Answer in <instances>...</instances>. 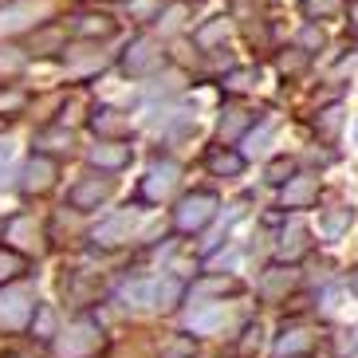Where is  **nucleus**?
Returning a JSON list of instances; mask_svg holds the SVG:
<instances>
[{
  "mask_svg": "<svg viewBox=\"0 0 358 358\" xmlns=\"http://www.w3.org/2000/svg\"><path fill=\"white\" fill-rule=\"evenodd\" d=\"M162 64H166V52H162V43L154 40V36H138V40H130L127 55H122V71L134 75V79L154 75Z\"/></svg>",
  "mask_w": 358,
  "mask_h": 358,
  "instance_id": "nucleus-1",
  "label": "nucleus"
},
{
  "mask_svg": "<svg viewBox=\"0 0 358 358\" xmlns=\"http://www.w3.org/2000/svg\"><path fill=\"white\" fill-rule=\"evenodd\" d=\"M213 217H217V193H189L173 213V224L181 232H201Z\"/></svg>",
  "mask_w": 358,
  "mask_h": 358,
  "instance_id": "nucleus-2",
  "label": "nucleus"
},
{
  "mask_svg": "<svg viewBox=\"0 0 358 358\" xmlns=\"http://www.w3.org/2000/svg\"><path fill=\"white\" fill-rule=\"evenodd\" d=\"M99 343H103L99 327L91 323V319H79V323H75L71 331L55 343V350H59V358H91L99 350Z\"/></svg>",
  "mask_w": 358,
  "mask_h": 358,
  "instance_id": "nucleus-3",
  "label": "nucleus"
},
{
  "mask_svg": "<svg viewBox=\"0 0 358 358\" xmlns=\"http://www.w3.org/2000/svg\"><path fill=\"white\" fill-rule=\"evenodd\" d=\"M32 311H36V303H32L28 287H4L0 292V327L16 331V327H24L32 319Z\"/></svg>",
  "mask_w": 358,
  "mask_h": 358,
  "instance_id": "nucleus-4",
  "label": "nucleus"
},
{
  "mask_svg": "<svg viewBox=\"0 0 358 358\" xmlns=\"http://www.w3.org/2000/svg\"><path fill=\"white\" fill-rule=\"evenodd\" d=\"M178 178H181V166L178 162H154L150 166V173L142 178V197L146 201H162V197H169L173 193V185H178Z\"/></svg>",
  "mask_w": 358,
  "mask_h": 358,
  "instance_id": "nucleus-5",
  "label": "nucleus"
},
{
  "mask_svg": "<svg viewBox=\"0 0 358 358\" xmlns=\"http://www.w3.org/2000/svg\"><path fill=\"white\" fill-rule=\"evenodd\" d=\"M134 221H138L134 209H118V213H110V217H103V221H99V229H95V244H103V248H115V244L130 241Z\"/></svg>",
  "mask_w": 358,
  "mask_h": 358,
  "instance_id": "nucleus-6",
  "label": "nucleus"
},
{
  "mask_svg": "<svg viewBox=\"0 0 358 358\" xmlns=\"http://www.w3.org/2000/svg\"><path fill=\"white\" fill-rule=\"evenodd\" d=\"M110 197V178H83L79 185H75L71 193H67V201H71V209H99V201Z\"/></svg>",
  "mask_w": 358,
  "mask_h": 358,
  "instance_id": "nucleus-7",
  "label": "nucleus"
},
{
  "mask_svg": "<svg viewBox=\"0 0 358 358\" xmlns=\"http://www.w3.org/2000/svg\"><path fill=\"white\" fill-rule=\"evenodd\" d=\"M224 319H229V311H224L221 303H197L185 323H189L193 335H217V331L224 327Z\"/></svg>",
  "mask_w": 358,
  "mask_h": 358,
  "instance_id": "nucleus-8",
  "label": "nucleus"
},
{
  "mask_svg": "<svg viewBox=\"0 0 358 358\" xmlns=\"http://www.w3.org/2000/svg\"><path fill=\"white\" fill-rule=\"evenodd\" d=\"M55 185V162L36 154L28 166H24V193H43Z\"/></svg>",
  "mask_w": 358,
  "mask_h": 358,
  "instance_id": "nucleus-9",
  "label": "nucleus"
},
{
  "mask_svg": "<svg viewBox=\"0 0 358 358\" xmlns=\"http://www.w3.org/2000/svg\"><path fill=\"white\" fill-rule=\"evenodd\" d=\"M32 16H36V0H12V4H4V8H0V36L28 28Z\"/></svg>",
  "mask_w": 358,
  "mask_h": 358,
  "instance_id": "nucleus-10",
  "label": "nucleus"
},
{
  "mask_svg": "<svg viewBox=\"0 0 358 358\" xmlns=\"http://www.w3.org/2000/svg\"><path fill=\"white\" fill-rule=\"evenodd\" d=\"M319 201V181L315 178H292L284 185V205L287 209H307V205H315Z\"/></svg>",
  "mask_w": 358,
  "mask_h": 358,
  "instance_id": "nucleus-11",
  "label": "nucleus"
},
{
  "mask_svg": "<svg viewBox=\"0 0 358 358\" xmlns=\"http://www.w3.org/2000/svg\"><path fill=\"white\" fill-rule=\"evenodd\" d=\"M91 162L103 169H122L130 162V146H122V142H99L95 150H91Z\"/></svg>",
  "mask_w": 358,
  "mask_h": 358,
  "instance_id": "nucleus-12",
  "label": "nucleus"
},
{
  "mask_svg": "<svg viewBox=\"0 0 358 358\" xmlns=\"http://www.w3.org/2000/svg\"><path fill=\"white\" fill-rule=\"evenodd\" d=\"M71 32H75V36H83V40H95V36L103 40V36L115 32V20H110V16H75Z\"/></svg>",
  "mask_w": 358,
  "mask_h": 358,
  "instance_id": "nucleus-13",
  "label": "nucleus"
},
{
  "mask_svg": "<svg viewBox=\"0 0 358 358\" xmlns=\"http://www.w3.org/2000/svg\"><path fill=\"white\" fill-rule=\"evenodd\" d=\"M91 127L99 130V134H110V138H118V134H127L130 130V122L118 110H110V106H99L95 110V118H91Z\"/></svg>",
  "mask_w": 358,
  "mask_h": 358,
  "instance_id": "nucleus-14",
  "label": "nucleus"
},
{
  "mask_svg": "<svg viewBox=\"0 0 358 358\" xmlns=\"http://www.w3.org/2000/svg\"><path fill=\"white\" fill-rule=\"evenodd\" d=\"M303 252H307V229L292 224V232H284V241H280V260H299Z\"/></svg>",
  "mask_w": 358,
  "mask_h": 358,
  "instance_id": "nucleus-15",
  "label": "nucleus"
},
{
  "mask_svg": "<svg viewBox=\"0 0 358 358\" xmlns=\"http://www.w3.org/2000/svg\"><path fill=\"white\" fill-rule=\"evenodd\" d=\"M209 169L213 173H224V178H236L244 169V154H224V150H217V154H209Z\"/></svg>",
  "mask_w": 358,
  "mask_h": 358,
  "instance_id": "nucleus-16",
  "label": "nucleus"
},
{
  "mask_svg": "<svg viewBox=\"0 0 358 358\" xmlns=\"http://www.w3.org/2000/svg\"><path fill=\"white\" fill-rule=\"evenodd\" d=\"M303 350H311V335H307V331H292V335H284L280 343H275V355H280V358L303 355Z\"/></svg>",
  "mask_w": 358,
  "mask_h": 358,
  "instance_id": "nucleus-17",
  "label": "nucleus"
},
{
  "mask_svg": "<svg viewBox=\"0 0 358 358\" xmlns=\"http://www.w3.org/2000/svg\"><path fill=\"white\" fill-rule=\"evenodd\" d=\"M122 299H130L138 307H154V280H134V284H127L122 287Z\"/></svg>",
  "mask_w": 358,
  "mask_h": 358,
  "instance_id": "nucleus-18",
  "label": "nucleus"
},
{
  "mask_svg": "<svg viewBox=\"0 0 358 358\" xmlns=\"http://www.w3.org/2000/svg\"><path fill=\"white\" fill-rule=\"evenodd\" d=\"M347 224H350V209H347V205H338L331 217H323V241H338Z\"/></svg>",
  "mask_w": 358,
  "mask_h": 358,
  "instance_id": "nucleus-19",
  "label": "nucleus"
},
{
  "mask_svg": "<svg viewBox=\"0 0 358 358\" xmlns=\"http://www.w3.org/2000/svg\"><path fill=\"white\" fill-rule=\"evenodd\" d=\"M248 122H252V115H248V110H224V118H221V138H224V142H232V138L241 134Z\"/></svg>",
  "mask_w": 358,
  "mask_h": 358,
  "instance_id": "nucleus-20",
  "label": "nucleus"
},
{
  "mask_svg": "<svg viewBox=\"0 0 358 358\" xmlns=\"http://www.w3.org/2000/svg\"><path fill=\"white\" fill-rule=\"evenodd\" d=\"M178 295H181L178 280H169V275H166V280H154V307H169Z\"/></svg>",
  "mask_w": 358,
  "mask_h": 358,
  "instance_id": "nucleus-21",
  "label": "nucleus"
},
{
  "mask_svg": "<svg viewBox=\"0 0 358 358\" xmlns=\"http://www.w3.org/2000/svg\"><path fill=\"white\" fill-rule=\"evenodd\" d=\"M315 127L323 130L327 138H335V134H338V127H343V106H327V110H319Z\"/></svg>",
  "mask_w": 358,
  "mask_h": 358,
  "instance_id": "nucleus-22",
  "label": "nucleus"
},
{
  "mask_svg": "<svg viewBox=\"0 0 358 358\" xmlns=\"http://www.w3.org/2000/svg\"><path fill=\"white\" fill-rule=\"evenodd\" d=\"M252 79H256V71L252 67H244V71H232V75H224V91H232V95H244L248 87H252Z\"/></svg>",
  "mask_w": 358,
  "mask_h": 358,
  "instance_id": "nucleus-23",
  "label": "nucleus"
},
{
  "mask_svg": "<svg viewBox=\"0 0 358 358\" xmlns=\"http://www.w3.org/2000/svg\"><path fill=\"white\" fill-rule=\"evenodd\" d=\"M59 40H64V32L52 24V28H43V32L32 40V48H36V52H40V48H48V52H59ZM40 55H43V52H40Z\"/></svg>",
  "mask_w": 358,
  "mask_h": 358,
  "instance_id": "nucleus-24",
  "label": "nucleus"
},
{
  "mask_svg": "<svg viewBox=\"0 0 358 358\" xmlns=\"http://www.w3.org/2000/svg\"><path fill=\"white\" fill-rule=\"evenodd\" d=\"M193 40H197L201 48H213L217 40H224V20H213V24H205V28H201V32L193 36Z\"/></svg>",
  "mask_w": 358,
  "mask_h": 358,
  "instance_id": "nucleus-25",
  "label": "nucleus"
},
{
  "mask_svg": "<svg viewBox=\"0 0 358 358\" xmlns=\"http://www.w3.org/2000/svg\"><path fill=\"white\" fill-rule=\"evenodd\" d=\"M292 158H275L272 166H268V181H292Z\"/></svg>",
  "mask_w": 358,
  "mask_h": 358,
  "instance_id": "nucleus-26",
  "label": "nucleus"
},
{
  "mask_svg": "<svg viewBox=\"0 0 358 358\" xmlns=\"http://www.w3.org/2000/svg\"><path fill=\"white\" fill-rule=\"evenodd\" d=\"M28 103V99H24V91H0V115H4V110H20V106Z\"/></svg>",
  "mask_w": 358,
  "mask_h": 358,
  "instance_id": "nucleus-27",
  "label": "nucleus"
},
{
  "mask_svg": "<svg viewBox=\"0 0 358 358\" xmlns=\"http://www.w3.org/2000/svg\"><path fill=\"white\" fill-rule=\"evenodd\" d=\"M16 272H20V256H12V252H0V284H4V280H12Z\"/></svg>",
  "mask_w": 358,
  "mask_h": 358,
  "instance_id": "nucleus-28",
  "label": "nucleus"
},
{
  "mask_svg": "<svg viewBox=\"0 0 358 358\" xmlns=\"http://www.w3.org/2000/svg\"><path fill=\"white\" fill-rule=\"evenodd\" d=\"M284 287H292V272H280V275H268L264 280V292L268 295H280Z\"/></svg>",
  "mask_w": 358,
  "mask_h": 358,
  "instance_id": "nucleus-29",
  "label": "nucleus"
},
{
  "mask_svg": "<svg viewBox=\"0 0 358 358\" xmlns=\"http://www.w3.org/2000/svg\"><path fill=\"white\" fill-rule=\"evenodd\" d=\"M36 331H40L43 338H48V335H55V315L48 311V307H40V311H36Z\"/></svg>",
  "mask_w": 358,
  "mask_h": 358,
  "instance_id": "nucleus-30",
  "label": "nucleus"
},
{
  "mask_svg": "<svg viewBox=\"0 0 358 358\" xmlns=\"http://www.w3.org/2000/svg\"><path fill=\"white\" fill-rule=\"evenodd\" d=\"M303 4H307L311 16H331V12L338 8V0H303Z\"/></svg>",
  "mask_w": 358,
  "mask_h": 358,
  "instance_id": "nucleus-31",
  "label": "nucleus"
},
{
  "mask_svg": "<svg viewBox=\"0 0 358 358\" xmlns=\"http://www.w3.org/2000/svg\"><path fill=\"white\" fill-rule=\"evenodd\" d=\"M268 138H272V122H264V127L256 130V134H248V138H244V146H248V154H252V150H260V142H268Z\"/></svg>",
  "mask_w": 358,
  "mask_h": 358,
  "instance_id": "nucleus-32",
  "label": "nucleus"
},
{
  "mask_svg": "<svg viewBox=\"0 0 358 358\" xmlns=\"http://www.w3.org/2000/svg\"><path fill=\"white\" fill-rule=\"evenodd\" d=\"M181 16H185V8H181V4H173V8L166 12V24H162V28H166V32H178Z\"/></svg>",
  "mask_w": 358,
  "mask_h": 358,
  "instance_id": "nucleus-33",
  "label": "nucleus"
},
{
  "mask_svg": "<svg viewBox=\"0 0 358 358\" xmlns=\"http://www.w3.org/2000/svg\"><path fill=\"white\" fill-rule=\"evenodd\" d=\"M299 43H303V48H319V43H323V32H319V28H307V32L299 36Z\"/></svg>",
  "mask_w": 358,
  "mask_h": 358,
  "instance_id": "nucleus-34",
  "label": "nucleus"
},
{
  "mask_svg": "<svg viewBox=\"0 0 358 358\" xmlns=\"http://www.w3.org/2000/svg\"><path fill=\"white\" fill-rule=\"evenodd\" d=\"M350 28L358 32V0H350Z\"/></svg>",
  "mask_w": 358,
  "mask_h": 358,
  "instance_id": "nucleus-35",
  "label": "nucleus"
},
{
  "mask_svg": "<svg viewBox=\"0 0 358 358\" xmlns=\"http://www.w3.org/2000/svg\"><path fill=\"white\" fill-rule=\"evenodd\" d=\"M12 158V146H8V142H0V162H8Z\"/></svg>",
  "mask_w": 358,
  "mask_h": 358,
  "instance_id": "nucleus-36",
  "label": "nucleus"
}]
</instances>
